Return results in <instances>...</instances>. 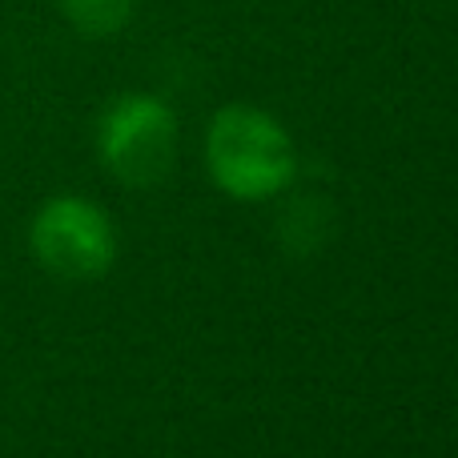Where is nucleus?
Instances as JSON below:
<instances>
[{
    "instance_id": "f257e3e1",
    "label": "nucleus",
    "mask_w": 458,
    "mask_h": 458,
    "mask_svg": "<svg viewBox=\"0 0 458 458\" xmlns=\"http://www.w3.org/2000/svg\"><path fill=\"white\" fill-rule=\"evenodd\" d=\"M206 169L237 201H266L298 174V153L282 121L258 105H225L206 129Z\"/></svg>"
},
{
    "instance_id": "f03ea898",
    "label": "nucleus",
    "mask_w": 458,
    "mask_h": 458,
    "mask_svg": "<svg viewBox=\"0 0 458 458\" xmlns=\"http://www.w3.org/2000/svg\"><path fill=\"white\" fill-rule=\"evenodd\" d=\"M97 153L121 185H157L177 157V117L153 93H121L105 105L97 125Z\"/></svg>"
},
{
    "instance_id": "7ed1b4c3",
    "label": "nucleus",
    "mask_w": 458,
    "mask_h": 458,
    "mask_svg": "<svg viewBox=\"0 0 458 458\" xmlns=\"http://www.w3.org/2000/svg\"><path fill=\"white\" fill-rule=\"evenodd\" d=\"M32 258L64 282H93L117 261V229L97 201L61 193L37 209L29 225Z\"/></svg>"
},
{
    "instance_id": "20e7f679",
    "label": "nucleus",
    "mask_w": 458,
    "mask_h": 458,
    "mask_svg": "<svg viewBox=\"0 0 458 458\" xmlns=\"http://www.w3.org/2000/svg\"><path fill=\"white\" fill-rule=\"evenodd\" d=\"M64 21L81 32V37H117L137 13V0H56Z\"/></svg>"
}]
</instances>
